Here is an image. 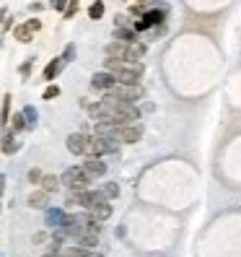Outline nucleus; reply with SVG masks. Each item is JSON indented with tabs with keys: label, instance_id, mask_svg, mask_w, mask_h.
<instances>
[{
	"label": "nucleus",
	"instance_id": "f257e3e1",
	"mask_svg": "<svg viewBox=\"0 0 241 257\" xmlns=\"http://www.w3.org/2000/svg\"><path fill=\"white\" fill-rule=\"evenodd\" d=\"M60 182H63L70 192H86L88 185L94 182V177L88 174L83 166H70V169L63 172V177H60Z\"/></svg>",
	"mask_w": 241,
	"mask_h": 257
},
{
	"label": "nucleus",
	"instance_id": "f03ea898",
	"mask_svg": "<svg viewBox=\"0 0 241 257\" xmlns=\"http://www.w3.org/2000/svg\"><path fill=\"white\" fill-rule=\"evenodd\" d=\"M88 135L86 133H73V135H68V151L70 154H75V156H86V148H88Z\"/></svg>",
	"mask_w": 241,
	"mask_h": 257
},
{
	"label": "nucleus",
	"instance_id": "7ed1b4c3",
	"mask_svg": "<svg viewBox=\"0 0 241 257\" xmlns=\"http://www.w3.org/2000/svg\"><path fill=\"white\" fill-rule=\"evenodd\" d=\"M91 86H94V88H99V91H104V94H112L114 88H117V78H114L112 73L101 70V73H96L94 78H91Z\"/></svg>",
	"mask_w": 241,
	"mask_h": 257
},
{
	"label": "nucleus",
	"instance_id": "20e7f679",
	"mask_svg": "<svg viewBox=\"0 0 241 257\" xmlns=\"http://www.w3.org/2000/svg\"><path fill=\"white\" fill-rule=\"evenodd\" d=\"M143 138V125H122L117 130V141H122V143H138Z\"/></svg>",
	"mask_w": 241,
	"mask_h": 257
},
{
	"label": "nucleus",
	"instance_id": "39448f33",
	"mask_svg": "<svg viewBox=\"0 0 241 257\" xmlns=\"http://www.w3.org/2000/svg\"><path fill=\"white\" fill-rule=\"evenodd\" d=\"M39 21L37 19H32V21H26V24H21V26H16L13 29V37H16L19 42H32V37L39 32Z\"/></svg>",
	"mask_w": 241,
	"mask_h": 257
},
{
	"label": "nucleus",
	"instance_id": "423d86ee",
	"mask_svg": "<svg viewBox=\"0 0 241 257\" xmlns=\"http://www.w3.org/2000/svg\"><path fill=\"white\" fill-rule=\"evenodd\" d=\"M112 94L119 96L122 101H127V104H132V101H138V99L143 96V88H140V86H117Z\"/></svg>",
	"mask_w": 241,
	"mask_h": 257
},
{
	"label": "nucleus",
	"instance_id": "0eeeda50",
	"mask_svg": "<svg viewBox=\"0 0 241 257\" xmlns=\"http://www.w3.org/2000/svg\"><path fill=\"white\" fill-rule=\"evenodd\" d=\"M161 21H163V13H161V11H148L145 16H143V21L135 24V32H145L148 26H156V24H161Z\"/></svg>",
	"mask_w": 241,
	"mask_h": 257
},
{
	"label": "nucleus",
	"instance_id": "6e6552de",
	"mask_svg": "<svg viewBox=\"0 0 241 257\" xmlns=\"http://www.w3.org/2000/svg\"><path fill=\"white\" fill-rule=\"evenodd\" d=\"M81 166H83V169H86L88 174H91L94 179L107 174V164H104L101 159H86V164H81Z\"/></svg>",
	"mask_w": 241,
	"mask_h": 257
},
{
	"label": "nucleus",
	"instance_id": "1a4fd4ad",
	"mask_svg": "<svg viewBox=\"0 0 241 257\" xmlns=\"http://www.w3.org/2000/svg\"><path fill=\"white\" fill-rule=\"evenodd\" d=\"M63 68H65V57H55L52 63H50L47 68H44V81H55Z\"/></svg>",
	"mask_w": 241,
	"mask_h": 257
},
{
	"label": "nucleus",
	"instance_id": "9d476101",
	"mask_svg": "<svg viewBox=\"0 0 241 257\" xmlns=\"http://www.w3.org/2000/svg\"><path fill=\"white\" fill-rule=\"evenodd\" d=\"M88 216H91L94 221H99V223H101V221H107V218L112 216V205H109V203H101V205H94L91 210H88Z\"/></svg>",
	"mask_w": 241,
	"mask_h": 257
},
{
	"label": "nucleus",
	"instance_id": "9b49d317",
	"mask_svg": "<svg viewBox=\"0 0 241 257\" xmlns=\"http://www.w3.org/2000/svg\"><path fill=\"white\" fill-rule=\"evenodd\" d=\"M47 203H50V195L44 192V190H39V192H32V195H29V205L37 208V210L47 208Z\"/></svg>",
	"mask_w": 241,
	"mask_h": 257
},
{
	"label": "nucleus",
	"instance_id": "f8f14e48",
	"mask_svg": "<svg viewBox=\"0 0 241 257\" xmlns=\"http://www.w3.org/2000/svg\"><path fill=\"white\" fill-rule=\"evenodd\" d=\"M60 185H63V182H60L57 177H52V174H44V179H42V190L47 192V195L57 192V190H60Z\"/></svg>",
	"mask_w": 241,
	"mask_h": 257
},
{
	"label": "nucleus",
	"instance_id": "ddd939ff",
	"mask_svg": "<svg viewBox=\"0 0 241 257\" xmlns=\"http://www.w3.org/2000/svg\"><path fill=\"white\" fill-rule=\"evenodd\" d=\"M65 213L63 210H47V223L50 226H57V229H63V223H65Z\"/></svg>",
	"mask_w": 241,
	"mask_h": 257
},
{
	"label": "nucleus",
	"instance_id": "4468645a",
	"mask_svg": "<svg viewBox=\"0 0 241 257\" xmlns=\"http://www.w3.org/2000/svg\"><path fill=\"white\" fill-rule=\"evenodd\" d=\"M114 37H117V42H122V44H135V29H117Z\"/></svg>",
	"mask_w": 241,
	"mask_h": 257
},
{
	"label": "nucleus",
	"instance_id": "2eb2a0df",
	"mask_svg": "<svg viewBox=\"0 0 241 257\" xmlns=\"http://www.w3.org/2000/svg\"><path fill=\"white\" fill-rule=\"evenodd\" d=\"M96 244H99V234H86L78 239V247H83V249H94Z\"/></svg>",
	"mask_w": 241,
	"mask_h": 257
},
{
	"label": "nucleus",
	"instance_id": "dca6fc26",
	"mask_svg": "<svg viewBox=\"0 0 241 257\" xmlns=\"http://www.w3.org/2000/svg\"><path fill=\"white\" fill-rule=\"evenodd\" d=\"M16 151H19V143H16V138L8 133L6 138H3V154H16Z\"/></svg>",
	"mask_w": 241,
	"mask_h": 257
},
{
	"label": "nucleus",
	"instance_id": "f3484780",
	"mask_svg": "<svg viewBox=\"0 0 241 257\" xmlns=\"http://www.w3.org/2000/svg\"><path fill=\"white\" fill-rule=\"evenodd\" d=\"M11 125H13V130H24V127H29V122H26V114L24 112H19V114H13V119H11Z\"/></svg>",
	"mask_w": 241,
	"mask_h": 257
},
{
	"label": "nucleus",
	"instance_id": "a211bd4d",
	"mask_svg": "<svg viewBox=\"0 0 241 257\" xmlns=\"http://www.w3.org/2000/svg\"><path fill=\"white\" fill-rule=\"evenodd\" d=\"M88 16H91L94 21H99L104 16V3H94L91 8H88Z\"/></svg>",
	"mask_w": 241,
	"mask_h": 257
},
{
	"label": "nucleus",
	"instance_id": "6ab92c4d",
	"mask_svg": "<svg viewBox=\"0 0 241 257\" xmlns=\"http://www.w3.org/2000/svg\"><path fill=\"white\" fill-rule=\"evenodd\" d=\"M101 192H104V195H107V200H112V198H117V195H119V187H117L114 182H109V185H107V187H104Z\"/></svg>",
	"mask_w": 241,
	"mask_h": 257
},
{
	"label": "nucleus",
	"instance_id": "aec40b11",
	"mask_svg": "<svg viewBox=\"0 0 241 257\" xmlns=\"http://www.w3.org/2000/svg\"><path fill=\"white\" fill-rule=\"evenodd\" d=\"M8 112H11V94H6V96H3V122H11Z\"/></svg>",
	"mask_w": 241,
	"mask_h": 257
},
{
	"label": "nucleus",
	"instance_id": "412c9836",
	"mask_svg": "<svg viewBox=\"0 0 241 257\" xmlns=\"http://www.w3.org/2000/svg\"><path fill=\"white\" fill-rule=\"evenodd\" d=\"M55 96H60L57 86H47V88H44V99H55Z\"/></svg>",
	"mask_w": 241,
	"mask_h": 257
},
{
	"label": "nucleus",
	"instance_id": "4be33fe9",
	"mask_svg": "<svg viewBox=\"0 0 241 257\" xmlns=\"http://www.w3.org/2000/svg\"><path fill=\"white\" fill-rule=\"evenodd\" d=\"M24 114H26V119H29V127H32V125L37 122V112H34L32 107H26V109H24Z\"/></svg>",
	"mask_w": 241,
	"mask_h": 257
},
{
	"label": "nucleus",
	"instance_id": "5701e85b",
	"mask_svg": "<svg viewBox=\"0 0 241 257\" xmlns=\"http://www.w3.org/2000/svg\"><path fill=\"white\" fill-rule=\"evenodd\" d=\"M63 57H65V63H68V60H73V57H75V44H68V47H65V55H63Z\"/></svg>",
	"mask_w": 241,
	"mask_h": 257
},
{
	"label": "nucleus",
	"instance_id": "b1692460",
	"mask_svg": "<svg viewBox=\"0 0 241 257\" xmlns=\"http://www.w3.org/2000/svg\"><path fill=\"white\" fill-rule=\"evenodd\" d=\"M29 179H32V182H39V185H42V179H44V177L39 174V169H32V172H29Z\"/></svg>",
	"mask_w": 241,
	"mask_h": 257
},
{
	"label": "nucleus",
	"instance_id": "393cba45",
	"mask_svg": "<svg viewBox=\"0 0 241 257\" xmlns=\"http://www.w3.org/2000/svg\"><path fill=\"white\" fill-rule=\"evenodd\" d=\"M130 11H132V13H143V11H145V3H132Z\"/></svg>",
	"mask_w": 241,
	"mask_h": 257
},
{
	"label": "nucleus",
	"instance_id": "a878e982",
	"mask_svg": "<svg viewBox=\"0 0 241 257\" xmlns=\"http://www.w3.org/2000/svg\"><path fill=\"white\" fill-rule=\"evenodd\" d=\"M75 11H78V6H75V3H73V6H68V11H65V19H70Z\"/></svg>",
	"mask_w": 241,
	"mask_h": 257
},
{
	"label": "nucleus",
	"instance_id": "bb28decb",
	"mask_svg": "<svg viewBox=\"0 0 241 257\" xmlns=\"http://www.w3.org/2000/svg\"><path fill=\"white\" fill-rule=\"evenodd\" d=\"M44 257H63V254H44Z\"/></svg>",
	"mask_w": 241,
	"mask_h": 257
}]
</instances>
